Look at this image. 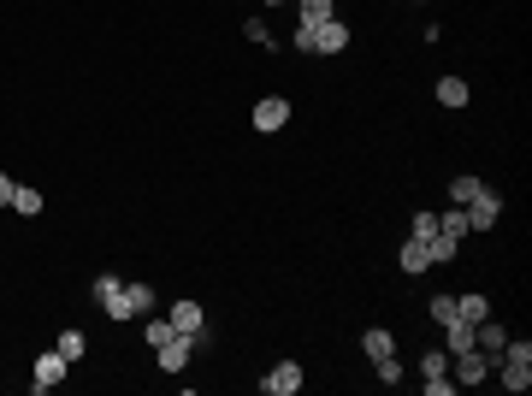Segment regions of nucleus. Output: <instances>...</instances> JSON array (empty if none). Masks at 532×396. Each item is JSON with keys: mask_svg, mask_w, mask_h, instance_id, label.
Listing matches in <instances>:
<instances>
[{"mask_svg": "<svg viewBox=\"0 0 532 396\" xmlns=\"http://www.w3.org/2000/svg\"><path fill=\"white\" fill-rule=\"evenodd\" d=\"M378 385H402V379H409V361H402V355L397 349H390V355H378Z\"/></svg>", "mask_w": 532, "mask_h": 396, "instance_id": "obj_22", "label": "nucleus"}, {"mask_svg": "<svg viewBox=\"0 0 532 396\" xmlns=\"http://www.w3.org/2000/svg\"><path fill=\"white\" fill-rule=\"evenodd\" d=\"M337 18V0H296V24H325Z\"/></svg>", "mask_w": 532, "mask_h": 396, "instance_id": "obj_19", "label": "nucleus"}, {"mask_svg": "<svg viewBox=\"0 0 532 396\" xmlns=\"http://www.w3.org/2000/svg\"><path fill=\"white\" fill-rule=\"evenodd\" d=\"M509 338H515V331H509V326H503V319H497V314H491V319H479V326H473V349H479V355H485V361H491V367H497V355H503V343H509Z\"/></svg>", "mask_w": 532, "mask_h": 396, "instance_id": "obj_8", "label": "nucleus"}, {"mask_svg": "<svg viewBox=\"0 0 532 396\" xmlns=\"http://www.w3.org/2000/svg\"><path fill=\"white\" fill-rule=\"evenodd\" d=\"M290 119H296V107H290L284 95H261V101H255V113H249V125H255L261 136H278V130L290 125Z\"/></svg>", "mask_w": 532, "mask_h": 396, "instance_id": "obj_4", "label": "nucleus"}, {"mask_svg": "<svg viewBox=\"0 0 532 396\" xmlns=\"http://www.w3.org/2000/svg\"><path fill=\"white\" fill-rule=\"evenodd\" d=\"M462 214H467V237H485V231H497V219H503V195L485 183V190H479Z\"/></svg>", "mask_w": 532, "mask_h": 396, "instance_id": "obj_3", "label": "nucleus"}, {"mask_svg": "<svg viewBox=\"0 0 532 396\" xmlns=\"http://www.w3.org/2000/svg\"><path fill=\"white\" fill-rule=\"evenodd\" d=\"M189 355H196V338H184V331H177V338H166L154 349V361H160V373H189Z\"/></svg>", "mask_w": 532, "mask_h": 396, "instance_id": "obj_10", "label": "nucleus"}, {"mask_svg": "<svg viewBox=\"0 0 532 396\" xmlns=\"http://www.w3.org/2000/svg\"><path fill=\"white\" fill-rule=\"evenodd\" d=\"M12 190H18V178H6V172H0V207H12Z\"/></svg>", "mask_w": 532, "mask_h": 396, "instance_id": "obj_31", "label": "nucleus"}, {"mask_svg": "<svg viewBox=\"0 0 532 396\" xmlns=\"http://www.w3.org/2000/svg\"><path fill=\"white\" fill-rule=\"evenodd\" d=\"M432 231H438V214H432V207H420V214L409 219V237H420V243H426Z\"/></svg>", "mask_w": 532, "mask_h": 396, "instance_id": "obj_28", "label": "nucleus"}, {"mask_svg": "<svg viewBox=\"0 0 532 396\" xmlns=\"http://www.w3.org/2000/svg\"><path fill=\"white\" fill-rule=\"evenodd\" d=\"M426 255H432V266H450L455 255H462V243L443 237V231H432V237H426Z\"/></svg>", "mask_w": 532, "mask_h": 396, "instance_id": "obj_21", "label": "nucleus"}, {"mask_svg": "<svg viewBox=\"0 0 532 396\" xmlns=\"http://www.w3.org/2000/svg\"><path fill=\"white\" fill-rule=\"evenodd\" d=\"M66 373H71L66 355H59V349H42V355H36V367H30V391H36V396H48L54 385H66Z\"/></svg>", "mask_w": 532, "mask_h": 396, "instance_id": "obj_5", "label": "nucleus"}, {"mask_svg": "<svg viewBox=\"0 0 532 396\" xmlns=\"http://www.w3.org/2000/svg\"><path fill=\"white\" fill-rule=\"evenodd\" d=\"M450 379H455V391H473V385H485V379H491V361L479 349L450 355Z\"/></svg>", "mask_w": 532, "mask_h": 396, "instance_id": "obj_6", "label": "nucleus"}, {"mask_svg": "<svg viewBox=\"0 0 532 396\" xmlns=\"http://www.w3.org/2000/svg\"><path fill=\"white\" fill-rule=\"evenodd\" d=\"M119 290H124V278H119V272H95V284H89V296H95L101 307H107V302H112V296H119Z\"/></svg>", "mask_w": 532, "mask_h": 396, "instance_id": "obj_24", "label": "nucleus"}, {"mask_svg": "<svg viewBox=\"0 0 532 396\" xmlns=\"http://www.w3.org/2000/svg\"><path fill=\"white\" fill-rule=\"evenodd\" d=\"M355 42V30H349V18H325V24H314V54H344V47Z\"/></svg>", "mask_w": 532, "mask_h": 396, "instance_id": "obj_7", "label": "nucleus"}, {"mask_svg": "<svg viewBox=\"0 0 532 396\" xmlns=\"http://www.w3.org/2000/svg\"><path fill=\"white\" fill-rule=\"evenodd\" d=\"M101 314L112 319V326H131V319H143V314H154V284H124L119 296H112Z\"/></svg>", "mask_w": 532, "mask_h": 396, "instance_id": "obj_1", "label": "nucleus"}, {"mask_svg": "<svg viewBox=\"0 0 532 396\" xmlns=\"http://www.w3.org/2000/svg\"><path fill=\"white\" fill-rule=\"evenodd\" d=\"M426 385V396H455V379L450 373H438V379H420Z\"/></svg>", "mask_w": 532, "mask_h": 396, "instance_id": "obj_30", "label": "nucleus"}, {"mask_svg": "<svg viewBox=\"0 0 532 396\" xmlns=\"http://www.w3.org/2000/svg\"><path fill=\"white\" fill-rule=\"evenodd\" d=\"M397 266L409 272V278H420V272H432V255H426V243H420V237H409V243H402V249H397Z\"/></svg>", "mask_w": 532, "mask_h": 396, "instance_id": "obj_13", "label": "nucleus"}, {"mask_svg": "<svg viewBox=\"0 0 532 396\" xmlns=\"http://www.w3.org/2000/svg\"><path fill=\"white\" fill-rule=\"evenodd\" d=\"M54 349L66 355V361H83V355H89V338H83V331H71V326H66V331L54 338Z\"/></svg>", "mask_w": 532, "mask_h": 396, "instance_id": "obj_23", "label": "nucleus"}, {"mask_svg": "<svg viewBox=\"0 0 532 396\" xmlns=\"http://www.w3.org/2000/svg\"><path fill=\"white\" fill-rule=\"evenodd\" d=\"M261 6H284V0H261Z\"/></svg>", "mask_w": 532, "mask_h": 396, "instance_id": "obj_32", "label": "nucleus"}, {"mask_svg": "<svg viewBox=\"0 0 532 396\" xmlns=\"http://www.w3.org/2000/svg\"><path fill=\"white\" fill-rule=\"evenodd\" d=\"M426 319H432L438 331H443V326H455V296H432V302H426Z\"/></svg>", "mask_w": 532, "mask_h": 396, "instance_id": "obj_25", "label": "nucleus"}, {"mask_svg": "<svg viewBox=\"0 0 532 396\" xmlns=\"http://www.w3.org/2000/svg\"><path fill=\"white\" fill-rule=\"evenodd\" d=\"M414 367H420V379L450 373V349H443V343H426V349H420V361H414Z\"/></svg>", "mask_w": 532, "mask_h": 396, "instance_id": "obj_16", "label": "nucleus"}, {"mask_svg": "<svg viewBox=\"0 0 532 396\" xmlns=\"http://www.w3.org/2000/svg\"><path fill=\"white\" fill-rule=\"evenodd\" d=\"M390 349H397V338H390V331H385V326H373V331H361V355H367V361H378V355H390Z\"/></svg>", "mask_w": 532, "mask_h": 396, "instance_id": "obj_18", "label": "nucleus"}, {"mask_svg": "<svg viewBox=\"0 0 532 396\" xmlns=\"http://www.w3.org/2000/svg\"><path fill=\"white\" fill-rule=\"evenodd\" d=\"M166 338H177L172 319H166V314H143V343H148V349H160Z\"/></svg>", "mask_w": 532, "mask_h": 396, "instance_id": "obj_20", "label": "nucleus"}, {"mask_svg": "<svg viewBox=\"0 0 532 396\" xmlns=\"http://www.w3.org/2000/svg\"><path fill=\"white\" fill-rule=\"evenodd\" d=\"M172 331H184V338H196V349H207V307L196 302V296H177V302L166 307Z\"/></svg>", "mask_w": 532, "mask_h": 396, "instance_id": "obj_2", "label": "nucleus"}, {"mask_svg": "<svg viewBox=\"0 0 532 396\" xmlns=\"http://www.w3.org/2000/svg\"><path fill=\"white\" fill-rule=\"evenodd\" d=\"M290 47H296V54H314V24H296V30H290Z\"/></svg>", "mask_w": 532, "mask_h": 396, "instance_id": "obj_29", "label": "nucleus"}, {"mask_svg": "<svg viewBox=\"0 0 532 396\" xmlns=\"http://www.w3.org/2000/svg\"><path fill=\"white\" fill-rule=\"evenodd\" d=\"M12 214L42 219V214H48V195H42V190H30V183H18V190H12Z\"/></svg>", "mask_w": 532, "mask_h": 396, "instance_id": "obj_14", "label": "nucleus"}, {"mask_svg": "<svg viewBox=\"0 0 532 396\" xmlns=\"http://www.w3.org/2000/svg\"><path fill=\"white\" fill-rule=\"evenodd\" d=\"M243 36H249L255 47H278V36L266 30V18H261V12H255V18H243Z\"/></svg>", "mask_w": 532, "mask_h": 396, "instance_id": "obj_27", "label": "nucleus"}, {"mask_svg": "<svg viewBox=\"0 0 532 396\" xmlns=\"http://www.w3.org/2000/svg\"><path fill=\"white\" fill-rule=\"evenodd\" d=\"M455 319H462V326L491 319V296H485V290H462V296H455Z\"/></svg>", "mask_w": 532, "mask_h": 396, "instance_id": "obj_11", "label": "nucleus"}, {"mask_svg": "<svg viewBox=\"0 0 532 396\" xmlns=\"http://www.w3.org/2000/svg\"><path fill=\"white\" fill-rule=\"evenodd\" d=\"M438 231L462 243V237H467V214H462V207H443V214H438Z\"/></svg>", "mask_w": 532, "mask_h": 396, "instance_id": "obj_26", "label": "nucleus"}, {"mask_svg": "<svg viewBox=\"0 0 532 396\" xmlns=\"http://www.w3.org/2000/svg\"><path fill=\"white\" fill-rule=\"evenodd\" d=\"M438 343H443L450 355H467V349H473V326H462V319H455V326L438 331Z\"/></svg>", "mask_w": 532, "mask_h": 396, "instance_id": "obj_17", "label": "nucleus"}, {"mask_svg": "<svg viewBox=\"0 0 532 396\" xmlns=\"http://www.w3.org/2000/svg\"><path fill=\"white\" fill-rule=\"evenodd\" d=\"M479 190H485V178H473V172H462V178H450V190H443V195H450V207H467V202H473Z\"/></svg>", "mask_w": 532, "mask_h": 396, "instance_id": "obj_15", "label": "nucleus"}, {"mask_svg": "<svg viewBox=\"0 0 532 396\" xmlns=\"http://www.w3.org/2000/svg\"><path fill=\"white\" fill-rule=\"evenodd\" d=\"M438 107H450V113H462V107L467 101H473V89H467V78H455V71H450V78H438Z\"/></svg>", "mask_w": 532, "mask_h": 396, "instance_id": "obj_12", "label": "nucleus"}, {"mask_svg": "<svg viewBox=\"0 0 532 396\" xmlns=\"http://www.w3.org/2000/svg\"><path fill=\"white\" fill-rule=\"evenodd\" d=\"M302 385H308V373H302V361H278L272 373L261 379V391H266V396H296Z\"/></svg>", "mask_w": 532, "mask_h": 396, "instance_id": "obj_9", "label": "nucleus"}]
</instances>
